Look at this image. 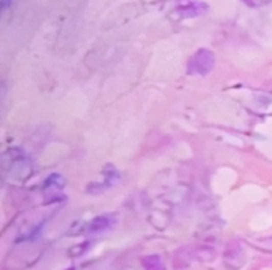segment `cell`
Segmentation results:
<instances>
[{
	"mask_svg": "<svg viewBox=\"0 0 272 270\" xmlns=\"http://www.w3.org/2000/svg\"><path fill=\"white\" fill-rule=\"evenodd\" d=\"M117 223V216L115 215H100L93 218L88 224L84 226V232L88 234H99V232H105L110 227L115 226Z\"/></svg>",
	"mask_w": 272,
	"mask_h": 270,
	"instance_id": "cell-6",
	"label": "cell"
},
{
	"mask_svg": "<svg viewBox=\"0 0 272 270\" xmlns=\"http://www.w3.org/2000/svg\"><path fill=\"white\" fill-rule=\"evenodd\" d=\"M142 265L145 270H166L163 258L157 254H148L142 259Z\"/></svg>",
	"mask_w": 272,
	"mask_h": 270,
	"instance_id": "cell-7",
	"label": "cell"
},
{
	"mask_svg": "<svg viewBox=\"0 0 272 270\" xmlns=\"http://www.w3.org/2000/svg\"><path fill=\"white\" fill-rule=\"evenodd\" d=\"M4 164V174L11 181H27L34 174L32 161L29 159L27 153H24L21 148H10L2 158Z\"/></svg>",
	"mask_w": 272,
	"mask_h": 270,
	"instance_id": "cell-1",
	"label": "cell"
},
{
	"mask_svg": "<svg viewBox=\"0 0 272 270\" xmlns=\"http://www.w3.org/2000/svg\"><path fill=\"white\" fill-rule=\"evenodd\" d=\"M215 67V56L209 50H199L196 51L188 62V73L206 77L209 75Z\"/></svg>",
	"mask_w": 272,
	"mask_h": 270,
	"instance_id": "cell-2",
	"label": "cell"
},
{
	"mask_svg": "<svg viewBox=\"0 0 272 270\" xmlns=\"http://www.w3.org/2000/svg\"><path fill=\"white\" fill-rule=\"evenodd\" d=\"M13 4V0H2L0 2V7H2V11H7L10 8V5Z\"/></svg>",
	"mask_w": 272,
	"mask_h": 270,
	"instance_id": "cell-9",
	"label": "cell"
},
{
	"mask_svg": "<svg viewBox=\"0 0 272 270\" xmlns=\"http://www.w3.org/2000/svg\"><path fill=\"white\" fill-rule=\"evenodd\" d=\"M207 11V5L202 2H197V0H185L182 5H178L174 11V16L177 19H190L204 15Z\"/></svg>",
	"mask_w": 272,
	"mask_h": 270,
	"instance_id": "cell-4",
	"label": "cell"
},
{
	"mask_svg": "<svg viewBox=\"0 0 272 270\" xmlns=\"http://www.w3.org/2000/svg\"><path fill=\"white\" fill-rule=\"evenodd\" d=\"M120 172H118V168L117 167H113V165H105L104 167V180L102 183H93L89 184L88 188H86V191H88V194H100V192H104L105 189L115 186L118 181H120Z\"/></svg>",
	"mask_w": 272,
	"mask_h": 270,
	"instance_id": "cell-3",
	"label": "cell"
},
{
	"mask_svg": "<svg viewBox=\"0 0 272 270\" xmlns=\"http://www.w3.org/2000/svg\"><path fill=\"white\" fill-rule=\"evenodd\" d=\"M67 270H75V268H74V267H70V268H67Z\"/></svg>",
	"mask_w": 272,
	"mask_h": 270,
	"instance_id": "cell-10",
	"label": "cell"
},
{
	"mask_svg": "<svg viewBox=\"0 0 272 270\" xmlns=\"http://www.w3.org/2000/svg\"><path fill=\"white\" fill-rule=\"evenodd\" d=\"M64 178L59 174H53L47 178L45 184H43V194H45L47 202H56L57 199H61V191L64 188Z\"/></svg>",
	"mask_w": 272,
	"mask_h": 270,
	"instance_id": "cell-5",
	"label": "cell"
},
{
	"mask_svg": "<svg viewBox=\"0 0 272 270\" xmlns=\"http://www.w3.org/2000/svg\"><path fill=\"white\" fill-rule=\"evenodd\" d=\"M88 243H89V241H86V245H83V247H74L69 253H70L72 256H80L81 253H84L86 250H88Z\"/></svg>",
	"mask_w": 272,
	"mask_h": 270,
	"instance_id": "cell-8",
	"label": "cell"
}]
</instances>
